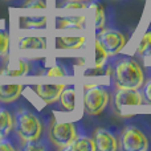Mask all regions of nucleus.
I'll return each instance as SVG.
<instances>
[{"instance_id":"obj_9","label":"nucleus","mask_w":151,"mask_h":151,"mask_svg":"<svg viewBox=\"0 0 151 151\" xmlns=\"http://www.w3.org/2000/svg\"><path fill=\"white\" fill-rule=\"evenodd\" d=\"M96 151H117L118 150V141L115 137L106 129L98 127L94 131L93 137Z\"/></svg>"},{"instance_id":"obj_21","label":"nucleus","mask_w":151,"mask_h":151,"mask_svg":"<svg viewBox=\"0 0 151 151\" xmlns=\"http://www.w3.org/2000/svg\"><path fill=\"white\" fill-rule=\"evenodd\" d=\"M107 57L109 55L106 53V50L102 48L98 40H96V68H102L104 64L106 63Z\"/></svg>"},{"instance_id":"obj_20","label":"nucleus","mask_w":151,"mask_h":151,"mask_svg":"<svg viewBox=\"0 0 151 151\" xmlns=\"http://www.w3.org/2000/svg\"><path fill=\"white\" fill-rule=\"evenodd\" d=\"M90 7H93L94 12H96V28H97V31H101L105 25V21H106L104 7L99 3H93V4H90Z\"/></svg>"},{"instance_id":"obj_6","label":"nucleus","mask_w":151,"mask_h":151,"mask_svg":"<svg viewBox=\"0 0 151 151\" xmlns=\"http://www.w3.org/2000/svg\"><path fill=\"white\" fill-rule=\"evenodd\" d=\"M97 40L99 41V44L102 45L106 53L109 56L118 55L121 50L125 48L126 45V37L118 29H101L98 32Z\"/></svg>"},{"instance_id":"obj_17","label":"nucleus","mask_w":151,"mask_h":151,"mask_svg":"<svg viewBox=\"0 0 151 151\" xmlns=\"http://www.w3.org/2000/svg\"><path fill=\"white\" fill-rule=\"evenodd\" d=\"M29 72V65L28 63L23 60H17L15 61V65H8L5 66L1 70L3 74L9 76V77H20V76H24Z\"/></svg>"},{"instance_id":"obj_10","label":"nucleus","mask_w":151,"mask_h":151,"mask_svg":"<svg viewBox=\"0 0 151 151\" xmlns=\"http://www.w3.org/2000/svg\"><path fill=\"white\" fill-rule=\"evenodd\" d=\"M24 86L20 83H11V85H0V102L11 104L15 102L23 93Z\"/></svg>"},{"instance_id":"obj_13","label":"nucleus","mask_w":151,"mask_h":151,"mask_svg":"<svg viewBox=\"0 0 151 151\" xmlns=\"http://www.w3.org/2000/svg\"><path fill=\"white\" fill-rule=\"evenodd\" d=\"M66 150L70 151H96L93 138H89L86 135H77L74 141L68 146Z\"/></svg>"},{"instance_id":"obj_16","label":"nucleus","mask_w":151,"mask_h":151,"mask_svg":"<svg viewBox=\"0 0 151 151\" xmlns=\"http://www.w3.org/2000/svg\"><path fill=\"white\" fill-rule=\"evenodd\" d=\"M20 49H47V40L44 37H23L19 41Z\"/></svg>"},{"instance_id":"obj_24","label":"nucleus","mask_w":151,"mask_h":151,"mask_svg":"<svg viewBox=\"0 0 151 151\" xmlns=\"http://www.w3.org/2000/svg\"><path fill=\"white\" fill-rule=\"evenodd\" d=\"M23 7L29 9H44L47 8V0H24Z\"/></svg>"},{"instance_id":"obj_15","label":"nucleus","mask_w":151,"mask_h":151,"mask_svg":"<svg viewBox=\"0 0 151 151\" xmlns=\"http://www.w3.org/2000/svg\"><path fill=\"white\" fill-rule=\"evenodd\" d=\"M60 104L64 107V110L66 111H73L74 110V105H76V90L73 86H66L64 88V90L61 91L60 96Z\"/></svg>"},{"instance_id":"obj_5","label":"nucleus","mask_w":151,"mask_h":151,"mask_svg":"<svg viewBox=\"0 0 151 151\" xmlns=\"http://www.w3.org/2000/svg\"><path fill=\"white\" fill-rule=\"evenodd\" d=\"M121 145L125 151H147L149 139L135 126H126L121 134Z\"/></svg>"},{"instance_id":"obj_28","label":"nucleus","mask_w":151,"mask_h":151,"mask_svg":"<svg viewBox=\"0 0 151 151\" xmlns=\"http://www.w3.org/2000/svg\"><path fill=\"white\" fill-rule=\"evenodd\" d=\"M0 151H15V147L9 143V141L3 138L1 141H0Z\"/></svg>"},{"instance_id":"obj_19","label":"nucleus","mask_w":151,"mask_h":151,"mask_svg":"<svg viewBox=\"0 0 151 151\" xmlns=\"http://www.w3.org/2000/svg\"><path fill=\"white\" fill-rule=\"evenodd\" d=\"M137 53L145 57H151V32H146L137 48Z\"/></svg>"},{"instance_id":"obj_27","label":"nucleus","mask_w":151,"mask_h":151,"mask_svg":"<svg viewBox=\"0 0 151 151\" xmlns=\"http://www.w3.org/2000/svg\"><path fill=\"white\" fill-rule=\"evenodd\" d=\"M142 94H143L145 102H147V104L151 105V78L143 85V93Z\"/></svg>"},{"instance_id":"obj_3","label":"nucleus","mask_w":151,"mask_h":151,"mask_svg":"<svg viewBox=\"0 0 151 151\" xmlns=\"http://www.w3.org/2000/svg\"><path fill=\"white\" fill-rule=\"evenodd\" d=\"M110 94L106 88L102 85H85L83 90V106L88 114L98 115L109 105Z\"/></svg>"},{"instance_id":"obj_25","label":"nucleus","mask_w":151,"mask_h":151,"mask_svg":"<svg viewBox=\"0 0 151 151\" xmlns=\"http://www.w3.org/2000/svg\"><path fill=\"white\" fill-rule=\"evenodd\" d=\"M66 74V70L60 65H55V66H50L49 69L44 72V76L47 77H64Z\"/></svg>"},{"instance_id":"obj_12","label":"nucleus","mask_w":151,"mask_h":151,"mask_svg":"<svg viewBox=\"0 0 151 151\" xmlns=\"http://www.w3.org/2000/svg\"><path fill=\"white\" fill-rule=\"evenodd\" d=\"M86 39L83 36H63L56 39V45L57 48H63V49H80L83 47Z\"/></svg>"},{"instance_id":"obj_29","label":"nucleus","mask_w":151,"mask_h":151,"mask_svg":"<svg viewBox=\"0 0 151 151\" xmlns=\"http://www.w3.org/2000/svg\"><path fill=\"white\" fill-rule=\"evenodd\" d=\"M1 139H3V137H1V134H0V141H1Z\"/></svg>"},{"instance_id":"obj_1","label":"nucleus","mask_w":151,"mask_h":151,"mask_svg":"<svg viewBox=\"0 0 151 151\" xmlns=\"http://www.w3.org/2000/svg\"><path fill=\"white\" fill-rule=\"evenodd\" d=\"M117 89H141L145 82V73L141 65L130 57L119 58L111 69Z\"/></svg>"},{"instance_id":"obj_11","label":"nucleus","mask_w":151,"mask_h":151,"mask_svg":"<svg viewBox=\"0 0 151 151\" xmlns=\"http://www.w3.org/2000/svg\"><path fill=\"white\" fill-rule=\"evenodd\" d=\"M85 16H65L56 19V28L58 29H82L85 27Z\"/></svg>"},{"instance_id":"obj_26","label":"nucleus","mask_w":151,"mask_h":151,"mask_svg":"<svg viewBox=\"0 0 151 151\" xmlns=\"http://www.w3.org/2000/svg\"><path fill=\"white\" fill-rule=\"evenodd\" d=\"M23 150H25V151H39V150H44V147H42L37 141H32V142H24Z\"/></svg>"},{"instance_id":"obj_14","label":"nucleus","mask_w":151,"mask_h":151,"mask_svg":"<svg viewBox=\"0 0 151 151\" xmlns=\"http://www.w3.org/2000/svg\"><path fill=\"white\" fill-rule=\"evenodd\" d=\"M19 24L24 29H39L47 25L45 16H21L19 19Z\"/></svg>"},{"instance_id":"obj_2","label":"nucleus","mask_w":151,"mask_h":151,"mask_svg":"<svg viewBox=\"0 0 151 151\" xmlns=\"http://www.w3.org/2000/svg\"><path fill=\"white\" fill-rule=\"evenodd\" d=\"M13 130L23 142L39 141L42 133V123L31 110L20 109L13 117Z\"/></svg>"},{"instance_id":"obj_7","label":"nucleus","mask_w":151,"mask_h":151,"mask_svg":"<svg viewBox=\"0 0 151 151\" xmlns=\"http://www.w3.org/2000/svg\"><path fill=\"white\" fill-rule=\"evenodd\" d=\"M145 102L139 89H117L114 94V106L119 110L122 106H137Z\"/></svg>"},{"instance_id":"obj_4","label":"nucleus","mask_w":151,"mask_h":151,"mask_svg":"<svg viewBox=\"0 0 151 151\" xmlns=\"http://www.w3.org/2000/svg\"><path fill=\"white\" fill-rule=\"evenodd\" d=\"M77 137V129L72 122L53 121L49 129V139L58 149H68V146Z\"/></svg>"},{"instance_id":"obj_23","label":"nucleus","mask_w":151,"mask_h":151,"mask_svg":"<svg viewBox=\"0 0 151 151\" xmlns=\"http://www.w3.org/2000/svg\"><path fill=\"white\" fill-rule=\"evenodd\" d=\"M8 49H9V35L7 31L0 29V57L7 56Z\"/></svg>"},{"instance_id":"obj_18","label":"nucleus","mask_w":151,"mask_h":151,"mask_svg":"<svg viewBox=\"0 0 151 151\" xmlns=\"http://www.w3.org/2000/svg\"><path fill=\"white\" fill-rule=\"evenodd\" d=\"M13 130V117L8 110L0 109V134L3 138H7Z\"/></svg>"},{"instance_id":"obj_22","label":"nucleus","mask_w":151,"mask_h":151,"mask_svg":"<svg viewBox=\"0 0 151 151\" xmlns=\"http://www.w3.org/2000/svg\"><path fill=\"white\" fill-rule=\"evenodd\" d=\"M89 5V0H63V7L66 9H82Z\"/></svg>"},{"instance_id":"obj_8","label":"nucleus","mask_w":151,"mask_h":151,"mask_svg":"<svg viewBox=\"0 0 151 151\" xmlns=\"http://www.w3.org/2000/svg\"><path fill=\"white\" fill-rule=\"evenodd\" d=\"M64 88H65L64 83H57V85H35V86H32V91L44 104L49 105V104L58 101Z\"/></svg>"}]
</instances>
